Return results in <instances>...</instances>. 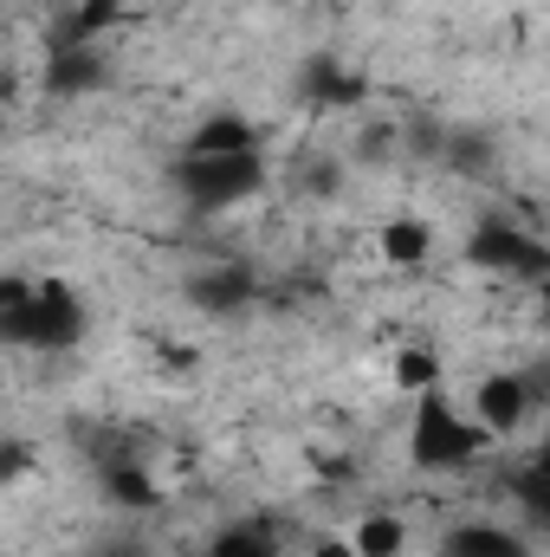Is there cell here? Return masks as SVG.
<instances>
[{
    "instance_id": "6da1fadb",
    "label": "cell",
    "mask_w": 550,
    "mask_h": 557,
    "mask_svg": "<svg viewBox=\"0 0 550 557\" xmlns=\"http://www.w3.org/2000/svg\"><path fill=\"white\" fill-rule=\"evenodd\" d=\"M0 344L33 350V357H59L85 344V305L72 285L59 278H0Z\"/></svg>"
},
{
    "instance_id": "7a4b0ae2",
    "label": "cell",
    "mask_w": 550,
    "mask_h": 557,
    "mask_svg": "<svg viewBox=\"0 0 550 557\" xmlns=\"http://www.w3.org/2000/svg\"><path fill=\"white\" fill-rule=\"evenodd\" d=\"M492 447V434L466 409L447 403V389H421L414 396V421H409V460L421 473H460Z\"/></svg>"
},
{
    "instance_id": "3957f363",
    "label": "cell",
    "mask_w": 550,
    "mask_h": 557,
    "mask_svg": "<svg viewBox=\"0 0 550 557\" xmlns=\"http://www.w3.org/2000/svg\"><path fill=\"white\" fill-rule=\"evenodd\" d=\"M175 182H182V195L195 208L221 214V208H240V201H253L266 188V156L260 149H240V156H182Z\"/></svg>"
},
{
    "instance_id": "277c9868",
    "label": "cell",
    "mask_w": 550,
    "mask_h": 557,
    "mask_svg": "<svg viewBox=\"0 0 550 557\" xmlns=\"http://www.w3.org/2000/svg\"><path fill=\"white\" fill-rule=\"evenodd\" d=\"M466 267H479V273H492V278L538 285V278L550 273V247L532 227H518V221H505V214H486V221L466 234Z\"/></svg>"
},
{
    "instance_id": "5b68a950",
    "label": "cell",
    "mask_w": 550,
    "mask_h": 557,
    "mask_svg": "<svg viewBox=\"0 0 550 557\" xmlns=\"http://www.w3.org/2000/svg\"><path fill=\"white\" fill-rule=\"evenodd\" d=\"M466 416L479 421L492 441H505V434H518L525 416H532V383L512 376V370H499V376H486V383L473 389V409H466Z\"/></svg>"
},
{
    "instance_id": "8992f818",
    "label": "cell",
    "mask_w": 550,
    "mask_h": 557,
    "mask_svg": "<svg viewBox=\"0 0 550 557\" xmlns=\"http://www.w3.org/2000/svg\"><path fill=\"white\" fill-rule=\"evenodd\" d=\"M440 557H538L532 539H518L512 525H492V519H473V525H453L440 539Z\"/></svg>"
},
{
    "instance_id": "52a82bcc",
    "label": "cell",
    "mask_w": 550,
    "mask_h": 557,
    "mask_svg": "<svg viewBox=\"0 0 550 557\" xmlns=\"http://www.w3.org/2000/svg\"><path fill=\"white\" fill-rule=\"evenodd\" d=\"M117 20H124V0H78V7L52 26V52H85V46H98Z\"/></svg>"
},
{
    "instance_id": "ba28073f",
    "label": "cell",
    "mask_w": 550,
    "mask_h": 557,
    "mask_svg": "<svg viewBox=\"0 0 550 557\" xmlns=\"http://www.w3.org/2000/svg\"><path fill=\"white\" fill-rule=\"evenodd\" d=\"M188 298H195L201 311L227 318V311L253 305V273H247V267H214V273H195V278H188Z\"/></svg>"
},
{
    "instance_id": "9c48e42d",
    "label": "cell",
    "mask_w": 550,
    "mask_h": 557,
    "mask_svg": "<svg viewBox=\"0 0 550 557\" xmlns=\"http://www.w3.org/2000/svg\"><path fill=\"white\" fill-rule=\"evenodd\" d=\"M240 149H260V124H247V117H234V111L208 117V124L188 137V156H240Z\"/></svg>"
},
{
    "instance_id": "30bf717a",
    "label": "cell",
    "mask_w": 550,
    "mask_h": 557,
    "mask_svg": "<svg viewBox=\"0 0 550 557\" xmlns=\"http://www.w3.org/2000/svg\"><path fill=\"white\" fill-rule=\"evenodd\" d=\"M98 85H104V59H98V46H85V52H52V65H46V91L72 98V91H98Z\"/></svg>"
},
{
    "instance_id": "8fae6325",
    "label": "cell",
    "mask_w": 550,
    "mask_h": 557,
    "mask_svg": "<svg viewBox=\"0 0 550 557\" xmlns=\"http://www.w3.org/2000/svg\"><path fill=\"white\" fill-rule=\"evenodd\" d=\"M376 240H383V260H389V267H421V260L434 253V227H427L421 214H396Z\"/></svg>"
},
{
    "instance_id": "7c38bea8",
    "label": "cell",
    "mask_w": 550,
    "mask_h": 557,
    "mask_svg": "<svg viewBox=\"0 0 550 557\" xmlns=\"http://www.w3.org/2000/svg\"><path fill=\"white\" fill-rule=\"evenodd\" d=\"M104 499L124 506V512H149L162 493H155V480L142 473L137 460H111V467H104Z\"/></svg>"
},
{
    "instance_id": "4fadbf2b",
    "label": "cell",
    "mask_w": 550,
    "mask_h": 557,
    "mask_svg": "<svg viewBox=\"0 0 550 557\" xmlns=\"http://www.w3.org/2000/svg\"><path fill=\"white\" fill-rule=\"evenodd\" d=\"M350 552L357 557H402L409 552V525L396 512H370L357 532H350Z\"/></svg>"
},
{
    "instance_id": "5bb4252c",
    "label": "cell",
    "mask_w": 550,
    "mask_h": 557,
    "mask_svg": "<svg viewBox=\"0 0 550 557\" xmlns=\"http://www.w3.org/2000/svg\"><path fill=\"white\" fill-rule=\"evenodd\" d=\"M396 389H447V370H440V357L427 350V344H409V350H396Z\"/></svg>"
},
{
    "instance_id": "9a60e30c",
    "label": "cell",
    "mask_w": 550,
    "mask_h": 557,
    "mask_svg": "<svg viewBox=\"0 0 550 557\" xmlns=\"http://www.w3.org/2000/svg\"><path fill=\"white\" fill-rule=\"evenodd\" d=\"M311 91H317V104H330V111H350V104L370 98V85H363V78H343L337 65H311Z\"/></svg>"
},
{
    "instance_id": "2e32d148",
    "label": "cell",
    "mask_w": 550,
    "mask_h": 557,
    "mask_svg": "<svg viewBox=\"0 0 550 557\" xmlns=\"http://www.w3.org/2000/svg\"><path fill=\"white\" fill-rule=\"evenodd\" d=\"M208 557H278V545L260 525H234V532H221V539L208 545Z\"/></svg>"
},
{
    "instance_id": "e0dca14e",
    "label": "cell",
    "mask_w": 550,
    "mask_h": 557,
    "mask_svg": "<svg viewBox=\"0 0 550 557\" xmlns=\"http://www.w3.org/2000/svg\"><path fill=\"white\" fill-rule=\"evenodd\" d=\"M33 467H39V447H33V441H13V434H7V441H0V486L26 480Z\"/></svg>"
},
{
    "instance_id": "ac0fdd59",
    "label": "cell",
    "mask_w": 550,
    "mask_h": 557,
    "mask_svg": "<svg viewBox=\"0 0 550 557\" xmlns=\"http://www.w3.org/2000/svg\"><path fill=\"white\" fill-rule=\"evenodd\" d=\"M304 557H357V552H350V539H317Z\"/></svg>"
},
{
    "instance_id": "d6986e66",
    "label": "cell",
    "mask_w": 550,
    "mask_h": 557,
    "mask_svg": "<svg viewBox=\"0 0 550 557\" xmlns=\"http://www.w3.org/2000/svg\"><path fill=\"white\" fill-rule=\"evenodd\" d=\"M7 91H13V78H7V72H0V104H7Z\"/></svg>"
}]
</instances>
